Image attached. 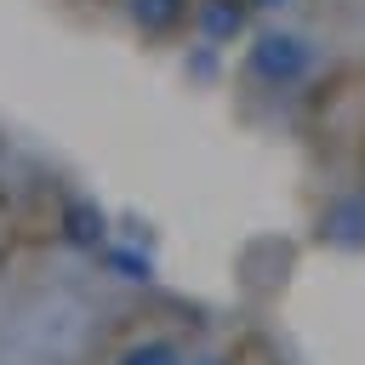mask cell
<instances>
[{"label": "cell", "instance_id": "3", "mask_svg": "<svg viewBox=\"0 0 365 365\" xmlns=\"http://www.w3.org/2000/svg\"><path fill=\"white\" fill-rule=\"evenodd\" d=\"M240 23H245V6H240V0H200V6H194V29L205 34V46L234 40Z\"/></svg>", "mask_w": 365, "mask_h": 365}, {"label": "cell", "instance_id": "7", "mask_svg": "<svg viewBox=\"0 0 365 365\" xmlns=\"http://www.w3.org/2000/svg\"><path fill=\"white\" fill-rule=\"evenodd\" d=\"M251 6H285V0H251Z\"/></svg>", "mask_w": 365, "mask_h": 365}, {"label": "cell", "instance_id": "4", "mask_svg": "<svg viewBox=\"0 0 365 365\" xmlns=\"http://www.w3.org/2000/svg\"><path fill=\"white\" fill-rule=\"evenodd\" d=\"M63 228H68L74 245H97V240H103V211H91L86 200H74L68 217H63Z\"/></svg>", "mask_w": 365, "mask_h": 365}, {"label": "cell", "instance_id": "2", "mask_svg": "<svg viewBox=\"0 0 365 365\" xmlns=\"http://www.w3.org/2000/svg\"><path fill=\"white\" fill-rule=\"evenodd\" d=\"M319 234L342 251H365V188L359 194H336L319 217Z\"/></svg>", "mask_w": 365, "mask_h": 365}, {"label": "cell", "instance_id": "1", "mask_svg": "<svg viewBox=\"0 0 365 365\" xmlns=\"http://www.w3.org/2000/svg\"><path fill=\"white\" fill-rule=\"evenodd\" d=\"M314 68V46L291 29H262L251 40V74L262 86H297L302 74Z\"/></svg>", "mask_w": 365, "mask_h": 365}, {"label": "cell", "instance_id": "5", "mask_svg": "<svg viewBox=\"0 0 365 365\" xmlns=\"http://www.w3.org/2000/svg\"><path fill=\"white\" fill-rule=\"evenodd\" d=\"M131 17H137L148 34H165V29L182 17V0H131Z\"/></svg>", "mask_w": 365, "mask_h": 365}, {"label": "cell", "instance_id": "6", "mask_svg": "<svg viewBox=\"0 0 365 365\" xmlns=\"http://www.w3.org/2000/svg\"><path fill=\"white\" fill-rule=\"evenodd\" d=\"M120 365H182V348H177V342H165V336H148V342L125 348V354H120Z\"/></svg>", "mask_w": 365, "mask_h": 365}]
</instances>
